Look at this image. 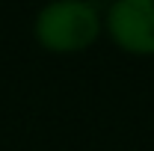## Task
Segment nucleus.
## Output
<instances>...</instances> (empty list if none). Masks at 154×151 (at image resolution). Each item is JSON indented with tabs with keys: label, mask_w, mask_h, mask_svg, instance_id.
<instances>
[{
	"label": "nucleus",
	"mask_w": 154,
	"mask_h": 151,
	"mask_svg": "<svg viewBox=\"0 0 154 151\" xmlns=\"http://www.w3.org/2000/svg\"><path fill=\"white\" fill-rule=\"evenodd\" d=\"M104 33V18L92 0H51L38 9L33 36L48 54H83Z\"/></svg>",
	"instance_id": "1"
},
{
	"label": "nucleus",
	"mask_w": 154,
	"mask_h": 151,
	"mask_svg": "<svg viewBox=\"0 0 154 151\" xmlns=\"http://www.w3.org/2000/svg\"><path fill=\"white\" fill-rule=\"evenodd\" d=\"M104 33L128 57H154V0H110Z\"/></svg>",
	"instance_id": "2"
}]
</instances>
